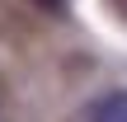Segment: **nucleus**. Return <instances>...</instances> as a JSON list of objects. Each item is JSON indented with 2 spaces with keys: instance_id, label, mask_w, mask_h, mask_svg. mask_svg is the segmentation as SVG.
Listing matches in <instances>:
<instances>
[{
  "instance_id": "nucleus-1",
  "label": "nucleus",
  "mask_w": 127,
  "mask_h": 122,
  "mask_svg": "<svg viewBox=\"0 0 127 122\" xmlns=\"http://www.w3.org/2000/svg\"><path fill=\"white\" fill-rule=\"evenodd\" d=\"M85 122H127V89H113L85 108Z\"/></svg>"
},
{
  "instance_id": "nucleus-2",
  "label": "nucleus",
  "mask_w": 127,
  "mask_h": 122,
  "mask_svg": "<svg viewBox=\"0 0 127 122\" xmlns=\"http://www.w3.org/2000/svg\"><path fill=\"white\" fill-rule=\"evenodd\" d=\"M38 5H42V9H61L66 0H38Z\"/></svg>"
},
{
  "instance_id": "nucleus-3",
  "label": "nucleus",
  "mask_w": 127,
  "mask_h": 122,
  "mask_svg": "<svg viewBox=\"0 0 127 122\" xmlns=\"http://www.w3.org/2000/svg\"><path fill=\"white\" fill-rule=\"evenodd\" d=\"M0 122H5V99H0Z\"/></svg>"
}]
</instances>
